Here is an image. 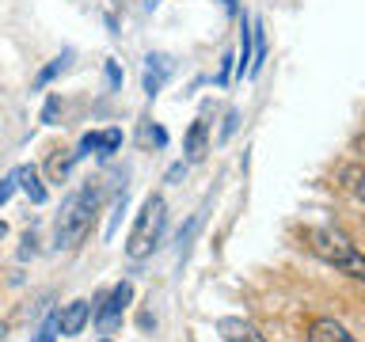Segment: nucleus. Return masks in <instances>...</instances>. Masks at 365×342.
Here are the masks:
<instances>
[{"label": "nucleus", "mask_w": 365, "mask_h": 342, "mask_svg": "<svg viewBox=\"0 0 365 342\" xmlns=\"http://www.w3.org/2000/svg\"><path fill=\"white\" fill-rule=\"evenodd\" d=\"M232 61H236V57L232 53H228V57H221V73H217V84H228V76H232Z\"/></svg>", "instance_id": "nucleus-17"}, {"label": "nucleus", "mask_w": 365, "mask_h": 342, "mask_svg": "<svg viewBox=\"0 0 365 342\" xmlns=\"http://www.w3.org/2000/svg\"><path fill=\"white\" fill-rule=\"evenodd\" d=\"M217 331H221L225 342H267L247 319H236V316H225L221 323H217Z\"/></svg>", "instance_id": "nucleus-7"}, {"label": "nucleus", "mask_w": 365, "mask_h": 342, "mask_svg": "<svg viewBox=\"0 0 365 342\" xmlns=\"http://www.w3.org/2000/svg\"><path fill=\"white\" fill-rule=\"evenodd\" d=\"M205 133H210V125H205V118H198L187 130V160H202V152H205Z\"/></svg>", "instance_id": "nucleus-11"}, {"label": "nucleus", "mask_w": 365, "mask_h": 342, "mask_svg": "<svg viewBox=\"0 0 365 342\" xmlns=\"http://www.w3.org/2000/svg\"><path fill=\"white\" fill-rule=\"evenodd\" d=\"M304 239H308V251L319 255L327 266L346 270L350 278H365V259H361L358 244H350V236L335 232V228H308Z\"/></svg>", "instance_id": "nucleus-1"}, {"label": "nucleus", "mask_w": 365, "mask_h": 342, "mask_svg": "<svg viewBox=\"0 0 365 342\" xmlns=\"http://www.w3.org/2000/svg\"><path fill=\"white\" fill-rule=\"evenodd\" d=\"M57 107H61L57 99H50V103H46V110H42V122H46V125H53V118H57Z\"/></svg>", "instance_id": "nucleus-20"}, {"label": "nucleus", "mask_w": 365, "mask_h": 342, "mask_svg": "<svg viewBox=\"0 0 365 342\" xmlns=\"http://www.w3.org/2000/svg\"><path fill=\"white\" fill-rule=\"evenodd\" d=\"M99 209V190H76L73 198H68L61 205V213H57V224H53V236H57V247H65V251H73L80 239L88 236V228H91V217H96Z\"/></svg>", "instance_id": "nucleus-2"}, {"label": "nucleus", "mask_w": 365, "mask_h": 342, "mask_svg": "<svg viewBox=\"0 0 365 342\" xmlns=\"http://www.w3.org/2000/svg\"><path fill=\"white\" fill-rule=\"evenodd\" d=\"M118 145H122V130L88 133L84 141H80V148H84V152H99V156H110V152H118Z\"/></svg>", "instance_id": "nucleus-9"}, {"label": "nucleus", "mask_w": 365, "mask_h": 342, "mask_svg": "<svg viewBox=\"0 0 365 342\" xmlns=\"http://www.w3.org/2000/svg\"><path fill=\"white\" fill-rule=\"evenodd\" d=\"M171 73V57L168 53H148V68H145V95L156 99L160 88H164V80Z\"/></svg>", "instance_id": "nucleus-6"}, {"label": "nucleus", "mask_w": 365, "mask_h": 342, "mask_svg": "<svg viewBox=\"0 0 365 342\" xmlns=\"http://www.w3.org/2000/svg\"><path fill=\"white\" fill-rule=\"evenodd\" d=\"M88 319H91V304L88 301H73V304H65L61 312H57V331H61L65 338H73V335H80V331L88 327Z\"/></svg>", "instance_id": "nucleus-5"}, {"label": "nucleus", "mask_w": 365, "mask_h": 342, "mask_svg": "<svg viewBox=\"0 0 365 342\" xmlns=\"http://www.w3.org/2000/svg\"><path fill=\"white\" fill-rule=\"evenodd\" d=\"M53 338H57V316H50V319H46V323H42V331L34 335V342H53Z\"/></svg>", "instance_id": "nucleus-16"}, {"label": "nucleus", "mask_w": 365, "mask_h": 342, "mask_svg": "<svg viewBox=\"0 0 365 342\" xmlns=\"http://www.w3.org/2000/svg\"><path fill=\"white\" fill-rule=\"evenodd\" d=\"M148 137H153L156 145H164V141H168V133H164V130H156V125H153V130H148Z\"/></svg>", "instance_id": "nucleus-21"}, {"label": "nucleus", "mask_w": 365, "mask_h": 342, "mask_svg": "<svg viewBox=\"0 0 365 342\" xmlns=\"http://www.w3.org/2000/svg\"><path fill=\"white\" fill-rule=\"evenodd\" d=\"M68 61H73V53H68V50H65L61 57H53V61H50V65H46L42 73H38V80H34V88H46V84H50V80H53L57 73H65Z\"/></svg>", "instance_id": "nucleus-13"}, {"label": "nucleus", "mask_w": 365, "mask_h": 342, "mask_svg": "<svg viewBox=\"0 0 365 342\" xmlns=\"http://www.w3.org/2000/svg\"><path fill=\"white\" fill-rule=\"evenodd\" d=\"M156 4H160V0H148V8H156Z\"/></svg>", "instance_id": "nucleus-25"}, {"label": "nucleus", "mask_w": 365, "mask_h": 342, "mask_svg": "<svg viewBox=\"0 0 365 342\" xmlns=\"http://www.w3.org/2000/svg\"><path fill=\"white\" fill-rule=\"evenodd\" d=\"M16 182H19V187H23V194H27V198H31L34 205H42V202H46V187H42L38 171H34L31 164L16 171Z\"/></svg>", "instance_id": "nucleus-10"}, {"label": "nucleus", "mask_w": 365, "mask_h": 342, "mask_svg": "<svg viewBox=\"0 0 365 342\" xmlns=\"http://www.w3.org/2000/svg\"><path fill=\"white\" fill-rule=\"evenodd\" d=\"M99 342H110V338H99Z\"/></svg>", "instance_id": "nucleus-27"}, {"label": "nucleus", "mask_w": 365, "mask_h": 342, "mask_svg": "<svg viewBox=\"0 0 365 342\" xmlns=\"http://www.w3.org/2000/svg\"><path fill=\"white\" fill-rule=\"evenodd\" d=\"M107 76H110V84H118V80H122V76H118V65H114V61L107 65Z\"/></svg>", "instance_id": "nucleus-22"}, {"label": "nucleus", "mask_w": 365, "mask_h": 342, "mask_svg": "<svg viewBox=\"0 0 365 342\" xmlns=\"http://www.w3.org/2000/svg\"><path fill=\"white\" fill-rule=\"evenodd\" d=\"M164 228H168V205L160 194H148L141 213H137V224L130 232V244H125V251H130V259H145L153 255V251L160 247V239H164Z\"/></svg>", "instance_id": "nucleus-3"}, {"label": "nucleus", "mask_w": 365, "mask_h": 342, "mask_svg": "<svg viewBox=\"0 0 365 342\" xmlns=\"http://www.w3.org/2000/svg\"><path fill=\"white\" fill-rule=\"evenodd\" d=\"M225 8H228V11H236V0H225Z\"/></svg>", "instance_id": "nucleus-24"}, {"label": "nucleus", "mask_w": 365, "mask_h": 342, "mask_svg": "<svg viewBox=\"0 0 365 342\" xmlns=\"http://www.w3.org/2000/svg\"><path fill=\"white\" fill-rule=\"evenodd\" d=\"M308 342H358V338L335 319H316L312 331H308Z\"/></svg>", "instance_id": "nucleus-8"}, {"label": "nucleus", "mask_w": 365, "mask_h": 342, "mask_svg": "<svg viewBox=\"0 0 365 342\" xmlns=\"http://www.w3.org/2000/svg\"><path fill=\"white\" fill-rule=\"evenodd\" d=\"M11 190H16V171H11V175H8L4 182H0V205H4V202L11 198Z\"/></svg>", "instance_id": "nucleus-19"}, {"label": "nucleus", "mask_w": 365, "mask_h": 342, "mask_svg": "<svg viewBox=\"0 0 365 342\" xmlns=\"http://www.w3.org/2000/svg\"><path fill=\"white\" fill-rule=\"evenodd\" d=\"M130 301H133V285H130V281H118V285L110 289V296L103 301V308L96 312V323H99L103 331H110V327L122 319V312H125V304H130Z\"/></svg>", "instance_id": "nucleus-4"}, {"label": "nucleus", "mask_w": 365, "mask_h": 342, "mask_svg": "<svg viewBox=\"0 0 365 342\" xmlns=\"http://www.w3.org/2000/svg\"><path fill=\"white\" fill-rule=\"evenodd\" d=\"M0 338H4V323H0Z\"/></svg>", "instance_id": "nucleus-26"}, {"label": "nucleus", "mask_w": 365, "mask_h": 342, "mask_svg": "<svg viewBox=\"0 0 365 342\" xmlns=\"http://www.w3.org/2000/svg\"><path fill=\"white\" fill-rule=\"evenodd\" d=\"M236 122H240V114H236V110H228V114H225V125H221V141L236 133Z\"/></svg>", "instance_id": "nucleus-18"}, {"label": "nucleus", "mask_w": 365, "mask_h": 342, "mask_svg": "<svg viewBox=\"0 0 365 342\" xmlns=\"http://www.w3.org/2000/svg\"><path fill=\"white\" fill-rule=\"evenodd\" d=\"M342 187H346L354 198H361V167H358V164H346V167H342Z\"/></svg>", "instance_id": "nucleus-14"}, {"label": "nucleus", "mask_w": 365, "mask_h": 342, "mask_svg": "<svg viewBox=\"0 0 365 342\" xmlns=\"http://www.w3.org/2000/svg\"><path fill=\"white\" fill-rule=\"evenodd\" d=\"M76 156H80V152H68V156H53V160H50V171H53V175H65V171L73 167V160H76Z\"/></svg>", "instance_id": "nucleus-15"}, {"label": "nucleus", "mask_w": 365, "mask_h": 342, "mask_svg": "<svg viewBox=\"0 0 365 342\" xmlns=\"http://www.w3.org/2000/svg\"><path fill=\"white\" fill-rule=\"evenodd\" d=\"M236 65H240V76L251 68V23L244 16V23H240V57H236Z\"/></svg>", "instance_id": "nucleus-12"}, {"label": "nucleus", "mask_w": 365, "mask_h": 342, "mask_svg": "<svg viewBox=\"0 0 365 342\" xmlns=\"http://www.w3.org/2000/svg\"><path fill=\"white\" fill-rule=\"evenodd\" d=\"M4 236H8V224H4V221H0V239H4Z\"/></svg>", "instance_id": "nucleus-23"}]
</instances>
